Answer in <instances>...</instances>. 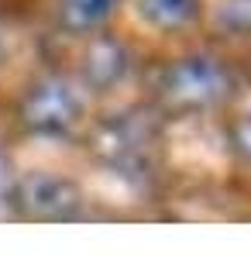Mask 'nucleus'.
<instances>
[{
    "label": "nucleus",
    "mask_w": 251,
    "mask_h": 258,
    "mask_svg": "<svg viewBox=\"0 0 251 258\" xmlns=\"http://www.w3.org/2000/svg\"><path fill=\"white\" fill-rule=\"evenodd\" d=\"M14 203L31 220H73L83 210V189L58 172H28L14 189Z\"/></svg>",
    "instance_id": "obj_4"
},
{
    "label": "nucleus",
    "mask_w": 251,
    "mask_h": 258,
    "mask_svg": "<svg viewBox=\"0 0 251 258\" xmlns=\"http://www.w3.org/2000/svg\"><path fill=\"white\" fill-rule=\"evenodd\" d=\"M234 145L241 148V155L251 162V114L234 120Z\"/></svg>",
    "instance_id": "obj_9"
},
{
    "label": "nucleus",
    "mask_w": 251,
    "mask_h": 258,
    "mask_svg": "<svg viewBox=\"0 0 251 258\" xmlns=\"http://www.w3.org/2000/svg\"><path fill=\"white\" fill-rule=\"evenodd\" d=\"M217 24L231 31H251V0H220Z\"/></svg>",
    "instance_id": "obj_8"
},
{
    "label": "nucleus",
    "mask_w": 251,
    "mask_h": 258,
    "mask_svg": "<svg viewBox=\"0 0 251 258\" xmlns=\"http://www.w3.org/2000/svg\"><path fill=\"white\" fill-rule=\"evenodd\" d=\"M86 114V100L83 86L69 76L48 73L28 86V93L21 97L18 117L24 131L38 135V138H66L73 135Z\"/></svg>",
    "instance_id": "obj_2"
},
{
    "label": "nucleus",
    "mask_w": 251,
    "mask_h": 258,
    "mask_svg": "<svg viewBox=\"0 0 251 258\" xmlns=\"http://www.w3.org/2000/svg\"><path fill=\"white\" fill-rule=\"evenodd\" d=\"M4 55H7V48H4V38H0V66H4Z\"/></svg>",
    "instance_id": "obj_10"
},
{
    "label": "nucleus",
    "mask_w": 251,
    "mask_h": 258,
    "mask_svg": "<svg viewBox=\"0 0 251 258\" xmlns=\"http://www.w3.org/2000/svg\"><path fill=\"white\" fill-rule=\"evenodd\" d=\"M86 48L79 55V86L86 90H97V93H107L128 80L131 66H135V55L131 48L120 38H110V35H86Z\"/></svg>",
    "instance_id": "obj_5"
},
{
    "label": "nucleus",
    "mask_w": 251,
    "mask_h": 258,
    "mask_svg": "<svg viewBox=\"0 0 251 258\" xmlns=\"http://www.w3.org/2000/svg\"><path fill=\"white\" fill-rule=\"evenodd\" d=\"M231 97V73L213 55L175 59L158 76V100L172 114H200Z\"/></svg>",
    "instance_id": "obj_1"
},
{
    "label": "nucleus",
    "mask_w": 251,
    "mask_h": 258,
    "mask_svg": "<svg viewBox=\"0 0 251 258\" xmlns=\"http://www.w3.org/2000/svg\"><path fill=\"white\" fill-rule=\"evenodd\" d=\"M117 4L120 0H58V28H66L69 35H93L114 18Z\"/></svg>",
    "instance_id": "obj_7"
},
{
    "label": "nucleus",
    "mask_w": 251,
    "mask_h": 258,
    "mask_svg": "<svg viewBox=\"0 0 251 258\" xmlns=\"http://www.w3.org/2000/svg\"><path fill=\"white\" fill-rule=\"evenodd\" d=\"M135 14L141 24H148L155 31L175 35L200 21L203 0H135Z\"/></svg>",
    "instance_id": "obj_6"
},
{
    "label": "nucleus",
    "mask_w": 251,
    "mask_h": 258,
    "mask_svg": "<svg viewBox=\"0 0 251 258\" xmlns=\"http://www.w3.org/2000/svg\"><path fill=\"white\" fill-rule=\"evenodd\" d=\"M90 148L114 172H145L155 152V127L148 120H138L135 114H114L93 127Z\"/></svg>",
    "instance_id": "obj_3"
}]
</instances>
